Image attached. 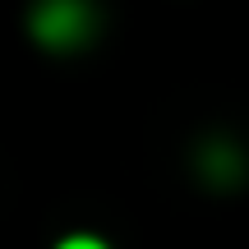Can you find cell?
Returning a JSON list of instances; mask_svg holds the SVG:
<instances>
[{
  "mask_svg": "<svg viewBox=\"0 0 249 249\" xmlns=\"http://www.w3.org/2000/svg\"><path fill=\"white\" fill-rule=\"evenodd\" d=\"M33 33L46 46H79L92 33V14L83 0H42L33 9Z\"/></svg>",
  "mask_w": 249,
  "mask_h": 249,
  "instance_id": "obj_1",
  "label": "cell"
},
{
  "mask_svg": "<svg viewBox=\"0 0 249 249\" xmlns=\"http://www.w3.org/2000/svg\"><path fill=\"white\" fill-rule=\"evenodd\" d=\"M60 249H107L102 240H92V235H74V240H65Z\"/></svg>",
  "mask_w": 249,
  "mask_h": 249,
  "instance_id": "obj_2",
  "label": "cell"
}]
</instances>
